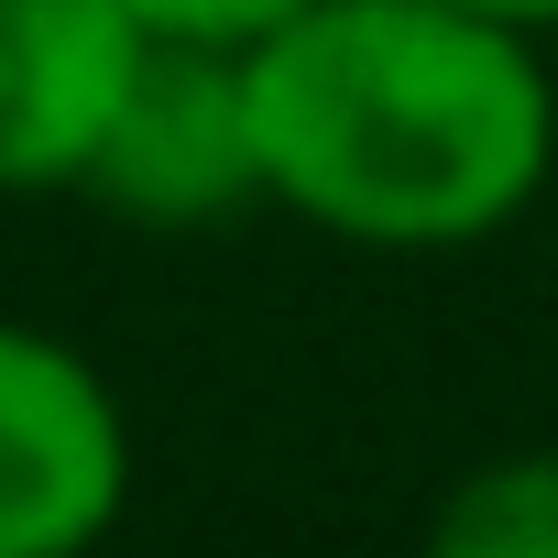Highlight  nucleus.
<instances>
[{"label":"nucleus","mask_w":558,"mask_h":558,"mask_svg":"<svg viewBox=\"0 0 558 558\" xmlns=\"http://www.w3.org/2000/svg\"><path fill=\"white\" fill-rule=\"evenodd\" d=\"M132 12L165 45H252V34H274L286 12H307V0H132Z\"/></svg>","instance_id":"423d86ee"},{"label":"nucleus","mask_w":558,"mask_h":558,"mask_svg":"<svg viewBox=\"0 0 558 558\" xmlns=\"http://www.w3.org/2000/svg\"><path fill=\"white\" fill-rule=\"evenodd\" d=\"M121 504L132 416L110 373L34 318H0V558H88L110 547Z\"/></svg>","instance_id":"f03ea898"},{"label":"nucleus","mask_w":558,"mask_h":558,"mask_svg":"<svg viewBox=\"0 0 558 558\" xmlns=\"http://www.w3.org/2000/svg\"><path fill=\"white\" fill-rule=\"evenodd\" d=\"M416 558H558V449L471 460V471L427 504Z\"/></svg>","instance_id":"39448f33"},{"label":"nucleus","mask_w":558,"mask_h":558,"mask_svg":"<svg viewBox=\"0 0 558 558\" xmlns=\"http://www.w3.org/2000/svg\"><path fill=\"white\" fill-rule=\"evenodd\" d=\"M230 56L263 208L351 252H471L558 175V77L514 23L449 0H307Z\"/></svg>","instance_id":"f257e3e1"},{"label":"nucleus","mask_w":558,"mask_h":558,"mask_svg":"<svg viewBox=\"0 0 558 558\" xmlns=\"http://www.w3.org/2000/svg\"><path fill=\"white\" fill-rule=\"evenodd\" d=\"M77 197H99V208H121L143 230H208V219L252 208L263 175H252L241 56L154 34V56H143V77H132V99H121V121H110Z\"/></svg>","instance_id":"20e7f679"},{"label":"nucleus","mask_w":558,"mask_h":558,"mask_svg":"<svg viewBox=\"0 0 558 558\" xmlns=\"http://www.w3.org/2000/svg\"><path fill=\"white\" fill-rule=\"evenodd\" d=\"M143 56L132 0H0V197H77Z\"/></svg>","instance_id":"7ed1b4c3"},{"label":"nucleus","mask_w":558,"mask_h":558,"mask_svg":"<svg viewBox=\"0 0 558 558\" xmlns=\"http://www.w3.org/2000/svg\"><path fill=\"white\" fill-rule=\"evenodd\" d=\"M449 12H482V23H514V34H558V0H449Z\"/></svg>","instance_id":"0eeeda50"}]
</instances>
